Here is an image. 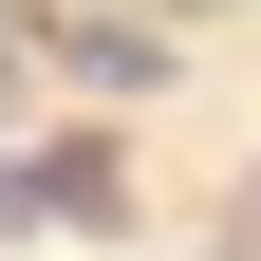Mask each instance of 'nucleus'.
<instances>
[{
	"label": "nucleus",
	"instance_id": "nucleus-1",
	"mask_svg": "<svg viewBox=\"0 0 261 261\" xmlns=\"http://www.w3.org/2000/svg\"><path fill=\"white\" fill-rule=\"evenodd\" d=\"M0 224H112V149H0Z\"/></svg>",
	"mask_w": 261,
	"mask_h": 261
},
{
	"label": "nucleus",
	"instance_id": "nucleus-2",
	"mask_svg": "<svg viewBox=\"0 0 261 261\" xmlns=\"http://www.w3.org/2000/svg\"><path fill=\"white\" fill-rule=\"evenodd\" d=\"M243 261H261V168H243Z\"/></svg>",
	"mask_w": 261,
	"mask_h": 261
}]
</instances>
